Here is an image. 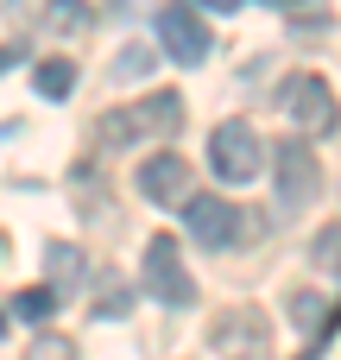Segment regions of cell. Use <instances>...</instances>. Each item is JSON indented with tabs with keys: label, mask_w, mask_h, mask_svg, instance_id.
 I'll return each mask as SVG.
<instances>
[{
	"label": "cell",
	"mask_w": 341,
	"mask_h": 360,
	"mask_svg": "<svg viewBox=\"0 0 341 360\" xmlns=\"http://www.w3.org/2000/svg\"><path fill=\"white\" fill-rule=\"evenodd\" d=\"M177 127H184V95H177V89H158V95H146V101L108 108V114L95 120V139L114 146V152H127V146H158V139H171Z\"/></svg>",
	"instance_id": "cell-1"
},
{
	"label": "cell",
	"mask_w": 341,
	"mask_h": 360,
	"mask_svg": "<svg viewBox=\"0 0 341 360\" xmlns=\"http://www.w3.org/2000/svg\"><path fill=\"white\" fill-rule=\"evenodd\" d=\"M209 348L221 360H272V323L253 304H228L209 323Z\"/></svg>",
	"instance_id": "cell-2"
},
{
	"label": "cell",
	"mask_w": 341,
	"mask_h": 360,
	"mask_svg": "<svg viewBox=\"0 0 341 360\" xmlns=\"http://www.w3.org/2000/svg\"><path fill=\"white\" fill-rule=\"evenodd\" d=\"M272 152V177H278V202L297 215L323 196V165L310 152V139H285V146H266Z\"/></svg>",
	"instance_id": "cell-3"
},
{
	"label": "cell",
	"mask_w": 341,
	"mask_h": 360,
	"mask_svg": "<svg viewBox=\"0 0 341 360\" xmlns=\"http://www.w3.org/2000/svg\"><path fill=\"white\" fill-rule=\"evenodd\" d=\"M146 291L165 304V310H190L196 304V278L184 266V247L171 234H152L146 240Z\"/></svg>",
	"instance_id": "cell-4"
},
{
	"label": "cell",
	"mask_w": 341,
	"mask_h": 360,
	"mask_svg": "<svg viewBox=\"0 0 341 360\" xmlns=\"http://www.w3.org/2000/svg\"><path fill=\"white\" fill-rule=\"evenodd\" d=\"M278 108L297 120V133H310V139H323V133H335V89L316 76V70H297V76H285V89H278Z\"/></svg>",
	"instance_id": "cell-5"
},
{
	"label": "cell",
	"mask_w": 341,
	"mask_h": 360,
	"mask_svg": "<svg viewBox=\"0 0 341 360\" xmlns=\"http://www.w3.org/2000/svg\"><path fill=\"white\" fill-rule=\"evenodd\" d=\"M209 165H215L221 184H253L259 165H266V146H259V133L247 120H221L209 133Z\"/></svg>",
	"instance_id": "cell-6"
},
{
	"label": "cell",
	"mask_w": 341,
	"mask_h": 360,
	"mask_svg": "<svg viewBox=\"0 0 341 360\" xmlns=\"http://www.w3.org/2000/svg\"><path fill=\"white\" fill-rule=\"evenodd\" d=\"M158 51L171 57V63H202L215 44H209V25L196 19V6L190 0H171V6H158Z\"/></svg>",
	"instance_id": "cell-7"
},
{
	"label": "cell",
	"mask_w": 341,
	"mask_h": 360,
	"mask_svg": "<svg viewBox=\"0 0 341 360\" xmlns=\"http://www.w3.org/2000/svg\"><path fill=\"white\" fill-rule=\"evenodd\" d=\"M184 221H190V240L209 247V253L234 247V234H240V215H234L228 196H184Z\"/></svg>",
	"instance_id": "cell-8"
},
{
	"label": "cell",
	"mask_w": 341,
	"mask_h": 360,
	"mask_svg": "<svg viewBox=\"0 0 341 360\" xmlns=\"http://www.w3.org/2000/svg\"><path fill=\"white\" fill-rule=\"evenodd\" d=\"M139 196L158 202V209H184V196H190V165H184L177 152H152V158L139 165Z\"/></svg>",
	"instance_id": "cell-9"
},
{
	"label": "cell",
	"mask_w": 341,
	"mask_h": 360,
	"mask_svg": "<svg viewBox=\"0 0 341 360\" xmlns=\"http://www.w3.org/2000/svg\"><path fill=\"white\" fill-rule=\"evenodd\" d=\"M57 44H76V38H89V25H95V6L89 0H44V19H38Z\"/></svg>",
	"instance_id": "cell-10"
},
{
	"label": "cell",
	"mask_w": 341,
	"mask_h": 360,
	"mask_svg": "<svg viewBox=\"0 0 341 360\" xmlns=\"http://www.w3.org/2000/svg\"><path fill=\"white\" fill-rule=\"evenodd\" d=\"M32 82H38V95H51V101H63V95L76 89V63H70V57H44V63L32 70Z\"/></svg>",
	"instance_id": "cell-11"
},
{
	"label": "cell",
	"mask_w": 341,
	"mask_h": 360,
	"mask_svg": "<svg viewBox=\"0 0 341 360\" xmlns=\"http://www.w3.org/2000/svg\"><path fill=\"white\" fill-rule=\"evenodd\" d=\"M89 316H95V323H120V316H133V291H127V285H120V278L108 272V285L95 291V304H89Z\"/></svg>",
	"instance_id": "cell-12"
},
{
	"label": "cell",
	"mask_w": 341,
	"mask_h": 360,
	"mask_svg": "<svg viewBox=\"0 0 341 360\" xmlns=\"http://www.w3.org/2000/svg\"><path fill=\"white\" fill-rule=\"evenodd\" d=\"M44 278H51V291L63 297V291L82 278V253H76V247H51V253H44Z\"/></svg>",
	"instance_id": "cell-13"
},
{
	"label": "cell",
	"mask_w": 341,
	"mask_h": 360,
	"mask_svg": "<svg viewBox=\"0 0 341 360\" xmlns=\"http://www.w3.org/2000/svg\"><path fill=\"white\" fill-rule=\"evenodd\" d=\"M51 310H57V291H51V285H25V291H13V316H19V323H44Z\"/></svg>",
	"instance_id": "cell-14"
},
{
	"label": "cell",
	"mask_w": 341,
	"mask_h": 360,
	"mask_svg": "<svg viewBox=\"0 0 341 360\" xmlns=\"http://www.w3.org/2000/svg\"><path fill=\"white\" fill-rule=\"evenodd\" d=\"M152 63H158V51H152V44H127V51L114 57V70H108V76H114V82H139Z\"/></svg>",
	"instance_id": "cell-15"
},
{
	"label": "cell",
	"mask_w": 341,
	"mask_h": 360,
	"mask_svg": "<svg viewBox=\"0 0 341 360\" xmlns=\"http://www.w3.org/2000/svg\"><path fill=\"white\" fill-rule=\"evenodd\" d=\"M310 259H316L323 272H335V278H341V221H329V228L310 240Z\"/></svg>",
	"instance_id": "cell-16"
},
{
	"label": "cell",
	"mask_w": 341,
	"mask_h": 360,
	"mask_svg": "<svg viewBox=\"0 0 341 360\" xmlns=\"http://www.w3.org/2000/svg\"><path fill=\"white\" fill-rule=\"evenodd\" d=\"M329 297H316V291H291V323L297 329H316V323H329V310H323Z\"/></svg>",
	"instance_id": "cell-17"
},
{
	"label": "cell",
	"mask_w": 341,
	"mask_h": 360,
	"mask_svg": "<svg viewBox=\"0 0 341 360\" xmlns=\"http://www.w3.org/2000/svg\"><path fill=\"white\" fill-rule=\"evenodd\" d=\"M25 360H76V342H70V335H38V342L25 348Z\"/></svg>",
	"instance_id": "cell-18"
},
{
	"label": "cell",
	"mask_w": 341,
	"mask_h": 360,
	"mask_svg": "<svg viewBox=\"0 0 341 360\" xmlns=\"http://www.w3.org/2000/svg\"><path fill=\"white\" fill-rule=\"evenodd\" d=\"M25 63V44H0V70H19Z\"/></svg>",
	"instance_id": "cell-19"
},
{
	"label": "cell",
	"mask_w": 341,
	"mask_h": 360,
	"mask_svg": "<svg viewBox=\"0 0 341 360\" xmlns=\"http://www.w3.org/2000/svg\"><path fill=\"white\" fill-rule=\"evenodd\" d=\"M190 6H209V13H240L247 0H190Z\"/></svg>",
	"instance_id": "cell-20"
},
{
	"label": "cell",
	"mask_w": 341,
	"mask_h": 360,
	"mask_svg": "<svg viewBox=\"0 0 341 360\" xmlns=\"http://www.w3.org/2000/svg\"><path fill=\"white\" fill-rule=\"evenodd\" d=\"M108 13H120V19H127V13H139V0H108Z\"/></svg>",
	"instance_id": "cell-21"
},
{
	"label": "cell",
	"mask_w": 341,
	"mask_h": 360,
	"mask_svg": "<svg viewBox=\"0 0 341 360\" xmlns=\"http://www.w3.org/2000/svg\"><path fill=\"white\" fill-rule=\"evenodd\" d=\"M13 6H19V0H0V13H13Z\"/></svg>",
	"instance_id": "cell-22"
},
{
	"label": "cell",
	"mask_w": 341,
	"mask_h": 360,
	"mask_svg": "<svg viewBox=\"0 0 341 360\" xmlns=\"http://www.w3.org/2000/svg\"><path fill=\"white\" fill-rule=\"evenodd\" d=\"M266 6H291V0H266Z\"/></svg>",
	"instance_id": "cell-23"
},
{
	"label": "cell",
	"mask_w": 341,
	"mask_h": 360,
	"mask_svg": "<svg viewBox=\"0 0 341 360\" xmlns=\"http://www.w3.org/2000/svg\"><path fill=\"white\" fill-rule=\"evenodd\" d=\"M0 335H6V310H0Z\"/></svg>",
	"instance_id": "cell-24"
}]
</instances>
